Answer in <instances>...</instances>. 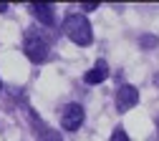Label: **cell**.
<instances>
[{
    "label": "cell",
    "instance_id": "8fae6325",
    "mask_svg": "<svg viewBox=\"0 0 159 141\" xmlns=\"http://www.w3.org/2000/svg\"><path fill=\"white\" fill-rule=\"evenodd\" d=\"M8 10V3H0V13H5Z\"/></svg>",
    "mask_w": 159,
    "mask_h": 141
},
{
    "label": "cell",
    "instance_id": "3957f363",
    "mask_svg": "<svg viewBox=\"0 0 159 141\" xmlns=\"http://www.w3.org/2000/svg\"><path fill=\"white\" fill-rule=\"evenodd\" d=\"M84 118H86L84 106H78V104H68V106L63 108V113H61V126H63L66 131H76V129H81Z\"/></svg>",
    "mask_w": 159,
    "mask_h": 141
},
{
    "label": "cell",
    "instance_id": "5bb4252c",
    "mask_svg": "<svg viewBox=\"0 0 159 141\" xmlns=\"http://www.w3.org/2000/svg\"><path fill=\"white\" fill-rule=\"evenodd\" d=\"M0 88H3V86H0Z\"/></svg>",
    "mask_w": 159,
    "mask_h": 141
},
{
    "label": "cell",
    "instance_id": "52a82bcc",
    "mask_svg": "<svg viewBox=\"0 0 159 141\" xmlns=\"http://www.w3.org/2000/svg\"><path fill=\"white\" fill-rule=\"evenodd\" d=\"M38 141H63V139H61V134L53 131V129H43L41 134H38Z\"/></svg>",
    "mask_w": 159,
    "mask_h": 141
},
{
    "label": "cell",
    "instance_id": "277c9868",
    "mask_svg": "<svg viewBox=\"0 0 159 141\" xmlns=\"http://www.w3.org/2000/svg\"><path fill=\"white\" fill-rule=\"evenodd\" d=\"M136 104H139V91L134 86H129V83L119 86V91H116V108H119V113L131 111Z\"/></svg>",
    "mask_w": 159,
    "mask_h": 141
},
{
    "label": "cell",
    "instance_id": "7a4b0ae2",
    "mask_svg": "<svg viewBox=\"0 0 159 141\" xmlns=\"http://www.w3.org/2000/svg\"><path fill=\"white\" fill-rule=\"evenodd\" d=\"M23 51H25V55L33 60V63H46V60H48V55H51L48 43H46L41 35H35V33H28V35H25Z\"/></svg>",
    "mask_w": 159,
    "mask_h": 141
},
{
    "label": "cell",
    "instance_id": "5b68a950",
    "mask_svg": "<svg viewBox=\"0 0 159 141\" xmlns=\"http://www.w3.org/2000/svg\"><path fill=\"white\" fill-rule=\"evenodd\" d=\"M30 10H33V15L41 20L43 25H48V28H53L56 25V15H53V5H46V3H33L30 5Z\"/></svg>",
    "mask_w": 159,
    "mask_h": 141
},
{
    "label": "cell",
    "instance_id": "4fadbf2b",
    "mask_svg": "<svg viewBox=\"0 0 159 141\" xmlns=\"http://www.w3.org/2000/svg\"><path fill=\"white\" fill-rule=\"evenodd\" d=\"M157 126H159V118H157Z\"/></svg>",
    "mask_w": 159,
    "mask_h": 141
},
{
    "label": "cell",
    "instance_id": "ba28073f",
    "mask_svg": "<svg viewBox=\"0 0 159 141\" xmlns=\"http://www.w3.org/2000/svg\"><path fill=\"white\" fill-rule=\"evenodd\" d=\"M139 46H142V48H154V46H159V38L152 35V33H147V35L139 38Z\"/></svg>",
    "mask_w": 159,
    "mask_h": 141
},
{
    "label": "cell",
    "instance_id": "7c38bea8",
    "mask_svg": "<svg viewBox=\"0 0 159 141\" xmlns=\"http://www.w3.org/2000/svg\"><path fill=\"white\" fill-rule=\"evenodd\" d=\"M154 83H157V86H159V73H157V76H154Z\"/></svg>",
    "mask_w": 159,
    "mask_h": 141
},
{
    "label": "cell",
    "instance_id": "9c48e42d",
    "mask_svg": "<svg viewBox=\"0 0 159 141\" xmlns=\"http://www.w3.org/2000/svg\"><path fill=\"white\" fill-rule=\"evenodd\" d=\"M111 141H129V136H126L124 129H116V131L111 134Z\"/></svg>",
    "mask_w": 159,
    "mask_h": 141
},
{
    "label": "cell",
    "instance_id": "6da1fadb",
    "mask_svg": "<svg viewBox=\"0 0 159 141\" xmlns=\"http://www.w3.org/2000/svg\"><path fill=\"white\" fill-rule=\"evenodd\" d=\"M63 33L73 40L76 46H91V40H93L91 23L86 20V15H81V13H71L63 20Z\"/></svg>",
    "mask_w": 159,
    "mask_h": 141
},
{
    "label": "cell",
    "instance_id": "8992f818",
    "mask_svg": "<svg viewBox=\"0 0 159 141\" xmlns=\"http://www.w3.org/2000/svg\"><path fill=\"white\" fill-rule=\"evenodd\" d=\"M106 76H109V68H106V63H104V60H98V63L84 76V81H86V83L89 86H96V83H104V81H106Z\"/></svg>",
    "mask_w": 159,
    "mask_h": 141
},
{
    "label": "cell",
    "instance_id": "30bf717a",
    "mask_svg": "<svg viewBox=\"0 0 159 141\" xmlns=\"http://www.w3.org/2000/svg\"><path fill=\"white\" fill-rule=\"evenodd\" d=\"M98 3H84V10H96Z\"/></svg>",
    "mask_w": 159,
    "mask_h": 141
}]
</instances>
